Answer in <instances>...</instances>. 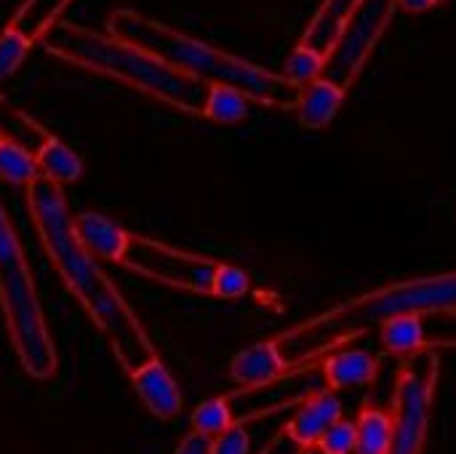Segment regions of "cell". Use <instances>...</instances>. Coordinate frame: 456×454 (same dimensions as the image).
I'll list each match as a JSON object with an SVG mask.
<instances>
[{
	"label": "cell",
	"mask_w": 456,
	"mask_h": 454,
	"mask_svg": "<svg viewBox=\"0 0 456 454\" xmlns=\"http://www.w3.org/2000/svg\"><path fill=\"white\" fill-rule=\"evenodd\" d=\"M27 211L35 235L51 260L53 270L72 292L83 313L107 340L115 361L126 375L136 372L142 364L158 356L152 337L142 326L139 316L112 284L107 270L91 257L72 230V211L67 206L64 190L43 177L27 187Z\"/></svg>",
	"instance_id": "1"
},
{
	"label": "cell",
	"mask_w": 456,
	"mask_h": 454,
	"mask_svg": "<svg viewBox=\"0 0 456 454\" xmlns=\"http://www.w3.org/2000/svg\"><path fill=\"white\" fill-rule=\"evenodd\" d=\"M449 310H456V270L390 284L361 294L305 324H297L294 329H286L273 343L281 359L297 369L390 321L422 318Z\"/></svg>",
	"instance_id": "2"
},
{
	"label": "cell",
	"mask_w": 456,
	"mask_h": 454,
	"mask_svg": "<svg viewBox=\"0 0 456 454\" xmlns=\"http://www.w3.org/2000/svg\"><path fill=\"white\" fill-rule=\"evenodd\" d=\"M107 32L208 86H230L265 107L297 110L302 88L289 83L281 72L214 48L171 24L150 19L147 13H139L134 8H118L107 19Z\"/></svg>",
	"instance_id": "3"
},
{
	"label": "cell",
	"mask_w": 456,
	"mask_h": 454,
	"mask_svg": "<svg viewBox=\"0 0 456 454\" xmlns=\"http://www.w3.org/2000/svg\"><path fill=\"white\" fill-rule=\"evenodd\" d=\"M37 43L67 64L99 72L160 104L203 118L206 96L211 88L208 83L174 70L158 56L123 43L110 32H96L72 21H56Z\"/></svg>",
	"instance_id": "4"
},
{
	"label": "cell",
	"mask_w": 456,
	"mask_h": 454,
	"mask_svg": "<svg viewBox=\"0 0 456 454\" xmlns=\"http://www.w3.org/2000/svg\"><path fill=\"white\" fill-rule=\"evenodd\" d=\"M0 308L21 372L37 383L51 380L59 369L56 345L19 233L3 203H0Z\"/></svg>",
	"instance_id": "5"
},
{
	"label": "cell",
	"mask_w": 456,
	"mask_h": 454,
	"mask_svg": "<svg viewBox=\"0 0 456 454\" xmlns=\"http://www.w3.org/2000/svg\"><path fill=\"white\" fill-rule=\"evenodd\" d=\"M436 385L438 356L433 351H422L403 361L393 393V442L387 454H422L433 415Z\"/></svg>",
	"instance_id": "6"
},
{
	"label": "cell",
	"mask_w": 456,
	"mask_h": 454,
	"mask_svg": "<svg viewBox=\"0 0 456 454\" xmlns=\"http://www.w3.org/2000/svg\"><path fill=\"white\" fill-rule=\"evenodd\" d=\"M120 268L168 289H179L190 294H211L219 260L184 252L160 238L131 233Z\"/></svg>",
	"instance_id": "7"
},
{
	"label": "cell",
	"mask_w": 456,
	"mask_h": 454,
	"mask_svg": "<svg viewBox=\"0 0 456 454\" xmlns=\"http://www.w3.org/2000/svg\"><path fill=\"white\" fill-rule=\"evenodd\" d=\"M395 8L398 0H358L342 37L326 56L321 78L347 91L353 80L361 75V70L366 67L374 45L385 35Z\"/></svg>",
	"instance_id": "8"
},
{
	"label": "cell",
	"mask_w": 456,
	"mask_h": 454,
	"mask_svg": "<svg viewBox=\"0 0 456 454\" xmlns=\"http://www.w3.org/2000/svg\"><path fill=\"white\" fill-rule=\"evenodd\" d=\"M128 380H131L134 393L139 396L142 407L152 417H158L163 423H171V420H176L182 415L184 396H182L179 383L174 380V375L160 361V356H155L147 364H142L136 372L128 375Z\"/></svg>",
	"instance_id": "9"
},
{
	"label": "cell",
	"mask_w": 456,
	"mask_h": 454,
	"mask_svg": "<svg viewBox=\"0 0 456 454\" xmlns=\"http://www.w3.org/2000/svg\"><path fill=\"white\" fill-rule=\"evenodd\" d=\"M345 417L342 401L334 391H318L307 401H302L294 412V417L286 423V436L299 450H315L318 439Z\"/></svg>",
	"instance_id": "10"
},
{
	"label": "cell",
	"mask_w": 456,
	"mask_h": 454,
	"mask_svg": "<svg viewBox=\"0 0 456 454\" xmlns=\"http://www.w3.org/2000/svg\"><path fill=\"white\" fill-rule=\"evenodd\" d=\"M72 230L91 257L120 265L131 233L123 230L115 219L102 211H80L72 214Z\"/></svg>",
	"instance_id": "11"
},
{
	"label": "cell",
	"mask_w": 456,
	"mask_h": 454,
	"mask_svg": "<svg viewBox=\"0 0 456 454\" xmlns=\"http://www.w3.org/2000/svg\"><path fill=\"white\" fill-rule=\"evenodd\" d=\"M321 377L326 391H350L366 388L379 372V359L366 351H331L321 364Z\"/></svg>",
	"instance_id": "12"
},
{
	"label": "cell",
	"mask_w": 456,
	"mask_h": 454,
	"mask_svg": "<svg viewBox=\"0 0 456 454\" xmlns=\"http://www.w3.org/2000/svg\"><path fill=\"white\" fill-rule=\"evenodd\" d=\"M291 372V367L281 359L273 340H262L248 345L230 361V380L240 388H259Z\"/></svg>",
	"instance_id": "13"
},
{
	"label": "cell",
	"mask_w": 456,
	"mask_h": 454,
	"mask_svg": "<svg viewBox=\"0 0 456 454\" xmlns=\"http://www.w3.org/2000/svg\"><path fill=\"white\" fill-rule=\"evenodd\" d=\"M355 5H358V0H323L318 5L315 16L310 19L299 43L313 48L321 56H329L331 48L337 45V40L342 37Z\"/></svg>",
	"instance_id": "14"
},
{
	"label": "cell",
	"mask_w": 456,
	"mask_h": 454,
	"mask_svg": "<svg viewBox=\"0 0 456 454\" xmlns=\"http://www.w3.org/2000/svg\"><path fill=\"white\" fill-rule=\"evenodd\" d=\"M345 94L339 86L318 78L313 83H307L299 94V102H297V118L305 128L310 131H321L326 126H331V120L337 118L342 102H345Z\"/></svg>",
	"instance_id": "15"
},
{
	"label": "cell",
	"mask_w": 456,
	"mask_h": 454,
	"mask_svg": "<svg viewBox=\"0 0 456 454\" xmlns=\"http://www.w3.org/2000/svg\"><path fill=\"white\" fill-rule=\"evenodd\" d=\"M51 136L53 134L45 126H40L32 115H27L21 107L0 94V139L16 142L35 155Z\"/></svg>",
	"instance_id": "16"
},
{
	"label": "cell",
	"mask_w": 456,
	"mask_h": 454,
	"mask_svg": "<svg viewBox=\"0 0 456 454\" xmlns=\"http://www.w3.org/2000/svg\"><path fill=\"white\" fill-rule=\"evenodd\" d=\"M35 161H37V169H40V177L64 187V185H72L83 177V158L69 147L64 144L61 139L51 136L37 153H35Z\"/></svg>",
	"instance_id": "17"
},
{
	"label": "cell",
	"mask_w": 456,
	"mask_h": 454,
	"mask_svg": "<svg viewBox=\"0 0 456 454\" xmlns=\"http://www.w3.org/2000/svg\"><path fill=\"white\" fill-rule=\"evenodd\" d=\"M72 0H24L11 21L5 24L8 29L19 32L29 43H37L59 19V13L69 5Z\"/></svg>",
	"instance_id": "18"
},
{
	"label": "cell",
	"mask_w": 456,
	"mask_h": 454,
	"mask_svg": "<svg viewBox=\"0 0 456 454\" xmlns=\"http://www.w3.org/2000/svg\"><path fill=\"white\" fill-rule=\"evenodd\" d=\"M393 442V412L379 407L361 409L355 420V454H387Z\"/></svg>",
	"instance_id": "19"
},
{
	"label": "cell",
	"mask_w": 456,
	"mask_h": 454,
	"mask_svg": "<svg viewBox=\"0 0 456 454\" xmlns=\"http://www.w3.org/2000/svg\"><path fill=\"white\" fill-rule=\"evenodd\" d=\"M251 112V99L230 86H211L203 107V118L219 126H235L243 123Z\"/></svg>",
	"instance_id": "20"
},
{
	"label": "cell",
	"mask_w": 456,
	"mask_h": 454,
	"mask_svg": "<svg viewBox=\"0 0 456 454\" xmlns=\"http://www.w3.org/2000/svg\"><path fill=\"white\" fill-rule=\"evenodd\" d=\"M232 425H238V423H235V415H232V407H230L227 396H214V399L200 401L192 409V417H190V433H195L200 439H208V442L214 436L224 433Z\"/></svg>",
	"instance_id": "21"
},
{
	"label": "cell",
	"mask_w": 456,
	"mask_h": 454,
	"mask_svg": "<svg viewBox=\"0 0 456 454\" xmlns=\"http://www.w3.org/2000/svg\"><path fill=\"white\" fill-rule=\"evenodd\" d=\"M40 177L37 161L29 150L16 142L0 139V179L13 187H29Z\"/></svg>",
	"instance_id": "22"
},
{
	"label": "cell",
	"mask_w": 456,
	"mask_h": 454,
	"mask_svg": "<svg viewBox=\"0 0 456 454\" xmlns=\"http://www.w3.org/2000/svg\"><path fill=\"white\" fill-rule=\"evenodd\" d=\"M419 329V351H441V348H456V310L449 313H433L417 318Z\"/></svg>",
	"instance_id": "23"
},
{
	"label": "cell",
	"mask_w": 456,
	"mask_h": 454,
	"mask_svg": "<svg viewBox=\"0 0 456 454\" xmlns=\"http://www.w3.org/2000/svg\"><path fill=\"white\" fill-rule=\"evenodd\" d=\"M379 343L385 345L387 353L409 359L422 353L419 351V329H417V318H398L390 321L385 326H379Z\"/></svg>",
	"instance_id": "24"
},
{
	"label": "cell",
	"mask_w": 456,
	"mask_h": 454,
	"mask_svg": "<svg viewBox=\"0 0 456 454\" xmlns=\"http://www.w3.org/2000/svg\"><path fill=\"white\" fill-rule=\"evenodd\" d=\"M323 64H326V56H321V54H315L313 48H307V45L299 43V45L289 54V59H286L281 75H283L289 83H294L297 88H305L307 83H313V80H318V78L323 75Z\"/></svg>",
	"instance_id": "25"
},
{
	"label": "cell",
	"mask_w": 456,
	"mask_h": 454,
	"mask_svg": "<svg viewBox=\"0 0 456 454\" xmlns=\"http://www.w3.org/2000/svg\"><path fill=\"white\" fill-rule=\"evenodd\" d=\"M251 289V278L243 268L230 265V262H219L216 273H214V286H211V297L216 300H240L246 297Z\"/></svg>",
	"instance_id": "26"
},
{
	"label": "cell",
	"mask_w": 456,
	"mask_h": 454,
	"mask_svg": "<svg viewBox=\"0 0 456 454\" xmlns=\"http://www.w3.org/2000/svg\"><path fill=\"white\" fill-rule=\"evenodd\" d=\"M32 45L35 43H29L27 37H21L19 32H13L8 27L0 32V83L8 80L24 64V59L29 56Z\"/></svg>",
	"instance_id": "27"
},
{
	"label": "cell",
	"mask_w": 456,
	"mask_h": 454,
	"mask_svg": "<svg viewBox=\"0 0 456 454\" xmlns=\"http://www.w3.org/2000/svg\"><path fill=\"white\" fill-rule=\"evenodd\" d=\"M321 454H355V423L353 420H337L315 444Z\"/></svg>",
	"instance_id": "28"
},
{
	"label": "cell",
	"mask_w": 456,
	"mask_h": 454,
	"mask_svg": "<svg viewBox=\"0 0 456 454\" xmlns=\"http://www.w3.org/2000/svg\"><path fill=\"white\" fill-rule=\"evenodd\" d=\"M208 454H251V436L246 425H232L208 442Z\"/></svg>",
	"instance_id": "29"
},
{
	"label": "cell",
	"mask_w": 456,
	"mask_h": 454,
	"mask_svg": "<svg viewBox=\"0 0 456 454\" xmlns=\"http://www.w3.org/2000/svg\"><path fill=\"white\" fill-rule=\"evenodd\" d=\"M174 454H208V439H200L195 433H187L179 444Z\"/></svg>",
	"instance_id": "30"
},
{
	"label": "cell",
	"mask_w": 456,
	"mask_h": 454,
	"mask_svg": "<svg viewBox=\"0 0 456 454\" xmlns=\"http://www.w3.org/2000/svg\"><path fill=\"white\" fill-rule=\"evenodd\" d=\"M441 0H398V8L406 13H425L430 8H436Z\"/></svg>",
	"instance_id": "31"
}]
</instances>
